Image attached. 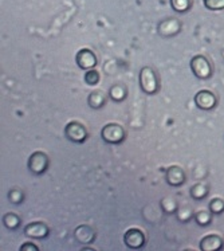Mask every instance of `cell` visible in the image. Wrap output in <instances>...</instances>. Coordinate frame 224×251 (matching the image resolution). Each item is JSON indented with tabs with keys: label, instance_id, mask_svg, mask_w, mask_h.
Instances as JSON below:
<instances>
[{
	"label": "cell",
	"instance_id": "cell-17",
	"mask_svg": "<svg viewBox=\"0 0 224 251\" xmlns=\"http://www.w3.org/2000/svg\"><path fill=\"white\" fill-rule=\"evenodd\" d=\"M3 221H4L5 227H8L10 230H14L16 228L19 223H21V219H19V216L15 215V214H5L4 218H3Z\"/></svg>",
	"mask_w": 224,
	"mask_h": 251
},
{
	"label": "cell",
	"instance_id": "cell-22",
	"mask_svg": "<svg viewBox=\"0 0 224 251\" xmlns=\"http://www.w3.org/2000/svg\"><path fill=\"white\" fill-rule=\"evenodd\" d=\"M196 222L200 226H207L211 223V214L208 211H199L196 214Z\"/></svg>",
	"mask_w": 224,
	"mask_h": 251
},
{
	"label": "cell",
	"instance_id": "cell-7",
	"mask_svg": "<svg viewBox=\"0 0 224 251\" xmlns=\"http://www.w3.org/2000/svg\"><path fill=\"white\" fill-rule=\"evenodd\" d=\"M124 242L129 249H140L145 245V235L138 228H129L124 235Z\"/></svg>",
	"mask_w": 224,
	"mask_h": 251
},
{
	"label": "cell",
	"instance_id": "cell-13",
	"mask_svg": "<svg viewBox=\"0 0 224 251\" xmlns=\"http://www.w3.org/2000/svg\"><path fill=\"white\" fill-rule=\"evenodd\" d=\"M74 235H75L76 241L81 243H92L94 239V231L89 226H79V227H76Z\"/></svg>",
	"mask_w": 224,
	"mask_h": 251
},
{
	"label": "cell",
	"instance_id": "cell-19",
	"mask_svg": "<svg viewBox=\"0 0 224 251\" xmlns=\"http://www.w3.org/2000/svg\"><path fill=\"white\" fill-rule=\"evenodd\" d=\"M203 3L211 11L224 10V0H203Z\"/></svg>",
	"mask_w": 224,
	"mask_h": 251
},
{
	"label": "cell",
	"instance_id": "cell-21",
	"mask_svg": "<svg viewBox=\"0 0 224 251\" xmlns=\"http://www.w3.org/2000/svg\"><path fill=\"white\" fill-rule=\"evenodd\" d=\"M85 82L87 85H97L100 82V74H98V72L93 70V69L87 70L86 74H85Z\"/></svg>",
	"mask_w": 224,
	"mask_h": 251
},
{
	"label": "cell",
	"instance_id": "cell-3",
	"mask_svg": "<svg viewBox=\"0 0 224 251\" xmlns=\"http://www.w3.org/2000/svg\"><path fill=\"white\" fill-rule=\"evenodd\" d=\"M140 86L144 93L153 94L157 92V78L150 67H143L140 72Z\"/></svg>",
	"mask_w": 224,
	"mask_h": 251
},
{
	"label": "cell",
	"instance_id": "cell-14",
	"mask_svg": "<svg viewBox=\"0 0 224 251\" xmlns=\"http://www.w3.org/2000/svg\"><path fill=\"white\" fill-rule=\"evenodd\" d=\"M172 10L178 12V14H184L191 8V0H169Z\"/></svg>",
	"mask_w": 224,
	"mask_h": 251
},
{
	"label": "cell",
	"instance_id": "cell-11",
	"mask_svg": "<svg viewBox=\"0 0 224 251\" xmlns=\"http://www.w3.org/2000/svg\"><path fill=\"white\" fill-rule=\"evenodd\" d=\"M222 246H223V239L215 234L204 236L200 242V250L203 251H216L222 249Z\"/></svg>",
	"mask_w": 224,
	"mask_h": 251
},
{
	"label": "cell",
	"instance_id": "cell-4",
	"mask_svg": "<svg viewBox=\"0 0 224 251\" xmlns=\"http://www.w3.org/2000/svg\"><path fill=\"white\" fill-rule=\"evenodd\" d=\"M27 167L30 169L32 174L35 175H42L43 172H46V169L49 168V157L45 152H34L31 154Z\"/></svg>",
	"mask_w": 224,
	"mask_h": 251
},
{
	"label": "cell",
	"instance_id": "cell-8",
	"mask_svg": "<svg viewBox=\"0 0 224 251\" xmlns=\"http://www.w3.org/2000/svg\"><path fill=\"white\" fill-rule=\"evenodd\" d=\"M76 65L83 70H90V69H94V66L97 65V58L92 50L82 49L76 54Z\"/></svg>",
	"mask_w": 224,
	"mask_h": 251
},
{
	"label": "cell",
	"instance_id": "cell-6",
	"mask_svg": "<svg viewBox=\"0 0 224 251\" xmlns=\"http://www.w3.org/2000/svg\"><path fill=\"white\" fill-rule=\"evenodd\" d=\"M216 96L209 90H200L196 96H195V103L199 109L203 110H211L216 106Z\"/></svg>",
	"mask_w": 224,
	"mask_h": 251
},
{
	"label": "cell",
	"instance_id": "cell-18",
	"mask_svg": "<svg viewBox=\"0 0 224 251\" xmlns=\"http://www.w3.org/2000/svg\"><path fill=\"white\" fill-rule=\"evenodd\" d=\"M126 96V93H125V87H123L121 85H116V86H113L110 89V97L114 100V101H123L124 98Z\"/></svg>",
	"mask_w": 224,
	"mask_h": 251
},
{
	"label": "cell",
	"instance_id": "cell-9",
	"mask_svg": "<svg viewBox=\"0 0 224 251\" xmlns=\"http://www.w3.org/2000/svg\"><path fill=\"white\" fill-rule=\"evenodd\" d=\"M25 234L30 238H35V239H42L49 235V228L45 223L42 222H34L30 223L25 227Z\"/></svg>",
	"mask_w": 224,
	"mask_h": 251
},
{
	"label": "cell",
	"instance_id": "cell-1",
	"mask_svg": "<svg viewBox=\"0 0 224 251\" xmlns=\"http://www.w3.org/2000/svg\"><path fill=\"white\" fill-rule=\"evenodd\" d=\"M189 66H191V70L195 74V77L200 78V79H207L212 74V69H211L208 59L203 55H195L191 59Z\"/></svg>",
	"mask_w": 224,
	"mask_h": 251
},
{
	"label": "cell",
	"instance_id": "cell-24",
	"mask_svg": "<svg viewBox=\"0 0 224 251\" xmlns=\"http://www.w3.org/2000/svg\"><path fill=\"white\" fill-rule=\"evenodd\" d=\"M8 200L11 203H21L23 200V194L21 190H11L8 192Z\"/></svg>",
	"mask_w": 224,
	"mask_h": 251
},
{
	"label": "cell",
	"instance_id": "cell-2",
	"mask_svg": "<svg viewBox=\"0 0 224 251\" xmlns=\"http://www.w3.org/2000/svg\"><path fill=\"white\" fill-rule=\"evenodd\" d=\"M102 139L109 144H120L125 139V130L118 124H107L101 130Z\"/></svg>",
	"mask_w": 224,
	"mask_h": 251
},
{
	"label": "cell",
	"instance_id": "cell-23",
	"mask_svg": "<svg viewBox=\"0 0 224 251\" xmlns=\"http://www.w3.org/2000/svg\"><path fill=\"white\" fill-rule=\"evenodd\" d=\"M161 207H163V210L165 212H168V214H172L176 211V203H174V200L172 199H163L161 201Z\"/></svg>",
	"mask_w": 224,
	"mask_h": 251
},
{
	"label": "cell",
	"instance_id": "cell-15",
	"mask_svg": "<svg viewBox=\"0 0 224 251\" xmlns=\"http://www.w3.org/2000/svg\"><path fill=\"white\" fill-rule=\"evenodd\" d=\"M87 101H89V105H90L93 109H100L105 105V97H103L102 93L100 92L92 93V94L89 96V98H87Z\"/></svg>",
	"mask_w": 224,
	"mask_h": 251
},
{
	"label": "cell",
	"instance_id": "cell-12",
	"mask_svg": "<svg viewBox=\"0 0 224 251\" xmlns=\"http://www.w3.org/2000/svg\"><path fill=\"white\" fill-rule=\"evenodd\" d=\"M180 31V22L177 19L169 18L167 21H163L158 25V32L163 36H172Z\"/></svg>",
	"mask_w": 224,
	"mask_h": 251
},
{
	"label": "cell",
	"instance_id": "cell-25",
	"mask_svg": "<svg viewBox=\"0 0 224 251\" xmlns=\"http://www.w3.org/2000/svg\"><path fill=\"white\" fill-rule=\"evenodd\" d=\"M38 251L39 249L35 246V245H32V243H25V245H23V246L21 247V251Z\"/></svg>",
	"mask_w": 224,
	"mask_h": 251
},
{
	"label": "cell",
	"instance_id": "cell-16",
	"mask_svg": "<svg viewBox=\"0 0 224 251\" xmlns=\"http://www.w3.org/2000/svg\"><path fill=\"white\" fill-rule=\"evenodd\" d=\"M208 194V190L207 187L203 184H195L192 188H191V196L196 200H201L204 199L205 196Z\"/></svg>",
	"mask_w": 224,
	"mask_h": 251
},
{
	"label": "cell",
	"instance_id": "cell-10",
	"mask_svg": "<svg viewBox=\"0 0 224 251\" xmlns=\"http://www.w3.org/2000/svg\"><path fill=\"white\" fill-rule=\"evenodd\" d=\"M165 177H167V181H168L169 185L172 187H180V185L184 184L185 181V174L184 171L180 167H169L167 169V174H165Z\"/></svg>",
	"mask_w": 224,
	"mask_h": 251
},
{
	"label": "cell",
	"instance_id": "cell-20",
	"mask_svg": "<svg viewBox=\"0 0 224 251\" xmlns=\"http://www.w3.org/2000/svg\"><path fill=\"white\" fill-rule=\"evenodd\" d=\"M209 211L212 214H222L224 211V201L222 199H214L209 201Z\"/></svg>",
	"mask_w": 224,
	"mask_h": 251
},
{
	"label": "cell",
	"instance_id": "cell-5",
	"mask_svg": "<svg viewBox=\"0 0 224 251\" xmlns=\"http://www.w3.org/2000/svg\"><path fill=\"white\" fill-rule=\"evenodd\" d=\"M65 133H66L67 139L76 144L83 143L87 139L86 128L81 123H78V121H72V123L67 124Z\"/></svg>",
	"mask_w": 224,
	"mask_h": 251
}]
</instances>
